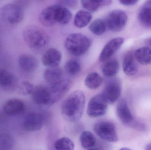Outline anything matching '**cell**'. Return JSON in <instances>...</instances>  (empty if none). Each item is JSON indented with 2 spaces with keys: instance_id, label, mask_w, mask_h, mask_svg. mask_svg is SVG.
I'll list each match as a JSON object with an SVG mask.
<instances>
[{
  "instance_id": "cell-1",
  "label": "cell",
  "mask_w": 151,
  "mask_h": 150,
  "mask_svg": "<svg viewBox=\"0 0 151 150\" xmlns=\"http://www.w3.org/2000/svg\"><path fill=\"white\" fill-rule=\"evenodd\" d=\"M85 97L83 92L76 90L65 99L62 105V113L69 122H77L81 118L85 107Z\"/></svg>"
},
{
  "instance_id": "cell-2",
  "label": "cell",
  "mask_w": 151,
  "mask_h": 150,
  "mask_svg": "<svg viewBox=\"0 0 151 150\" xmlns=\"http://www.w3.org/2000/svg\"><path fill=\"white\" fill-rule=\"evenodd\" d=\"M72 17L71 12L61 5H50L44 9L40 16V21L43 25L50 26L55 24L65 25L68 23Z\"/></svg>"
},
{
  "instance_id": "cell-3",
  "label": "cell",
  "mask_w": 151,
  "mask_h": 150,
  "mask_svg": "<svg viewBox=\"0 0 151 150\" xmlns=\"http://www.w3.org/2000/svg\"><path fill=\"white\" fill-rule=\"evenodd\" d=\"M23 36L26 44L33 49L43 48L49 42L48 36L45 31L35 26L26 27L23 31Z\"/></svg>"
},
{
  "instance_id": "cell-4",
  "label": "cell",
  "mask_w": 151,
  "mask_h": 150,
  "mask_svg": "<svg viewBox=\"0 0 151 150\" xmlns=\"http://www.w3.org/2000/svg\"><path fill=\"white\" fill-rule=\"evenodd\" d=\"M91 43L90 40L87 36L81 33H73L67 37L65 45L66 49L71 54L80 56L88 51Z\"/></svg>"
},
{
  "instance_id": "cell-5",
  "label": "cell",
  "mask_w": 151,
  "mask_h": 150,
  "mask_svg": "<svg viewBox=\"0 0 151 150\" xmlns=\"http://www.w3.org/2000/svg\"><path fill=\"white\" fill-rule=\"evenodd\" d=\"M24 11L17 3H9L0 8V20L6 23L17 24L24 19Z\"/></svg>"
},
{
  "instance_id": "cell-6",
  "label": "cell",
  "mask_w": 151,
  "mask_h": 150,
  "mask_svg": "<svg viewBox=\"0 0 151 150\" xmlns=\"http://www.w3.org/2000/svg\"><path fill=\"white\" fill-rule=\"evenodd\" d=\"M94 131L101 139L109 142H115L119 140L115 125L108 121H101L94 125Z\"/></svg>"
},
{
  "instance_id": "cell-7",
  "label": "cell",
  "mask_w": 151,
  "mask_h": 150,
  "mask_svg": "<svg viewBox=\"0 0 151 150\" xmlns=\"http://www.w3.org/2000/svg\"><path fill=\"white\" fill-rule=\"evenodd\" d=\"M127 21V13L121 10L111 11L104 20L106 28L114 32L122 31L126 27Z\"/></svg>"
},
{
  "instance_id": "cell-8",
  "label": "cell",
  "mask_w": 151,
  "mask_h": 150,
  "mask_svg": "<svg viewBox=\"0 0 151 150\" xmlns=\"http://www.w3.org/2000/svg\"><path fill=\"white\" fill-rule=\"evenodd\" d=\"M107 107L108 103L102 94H97L89 101L87 106V114L92 118L101 117L106 113Z\"/></svg>"
},
{
  "instance_id": "cell-9",
  "label": "cell",
  "mask_w": 151,
  "mask_h": 150,
  "mask_svg": "<svg viewBox=\"0 0 151 150\" xmlns=\"http://www.w3.org/2000/svg\"><path fill=\"white\" fill-rule=\"evenodd\" d=\"M121 91L120 82L118 79L114 78L106 83L102 94L108 104H112L118 100Z\"/></svg>"
},
{
  "instance_id": "cell-10",
  "label": "cell",
  "mask_w": 151,
  "mask_h": 150,
  "mask_svg": "<svg viewBox=\"0 0 151 150\" xmlns=\"http://www.w3.org/2000/svg\"><path fill=\"white\" fill-rule=\"evenodd\" d=\"M44 118L41 114L32 112L27 114L23 121L24 129L28 132H35L41 129Z\"/></svg>"
},
{
  "instance_id": "cell-11",
  "label": "cell",
  "mask_w": 151,
  "mask_h": 150,
  "mask_svg": "<svg viewBox=\"0 0 151 150\" xmlns=\"http://www.w3.org/2000/svg\"><path fill=\"white\" fill-rule=\"evenodd\" d=\"M70 87V82L68 80H63L49 86L52 105L59 100L67 92Z\"/></svg>"
},
{
  "instance_id": "cell-12",
  "label": "cell",
  "mask_w": 151,
  "mask_h": 150,
  "mask_svg": "<svg viewBox=\"0 0 151 150\" xmlns=\"http://www.w3.org/2000/svg\"><path fill=\"white\" fill-rule=\"evenodd\" d=\"M32 94L33 100L37 105L42 106L52 105L51 97L47 86L38 85L34 88Z\"/></svg>"
},
{
  "instance_id": "cell-13",
  "label": "cell",
  "mask_w": 151,
  "mask_h": 150,
  "mask_svg": "<svg viewBox=\"0 0 151 150\" xmlns=\"http://www.w3.org/2000/svg\"><path fill=\"white\" fill-rule=\"evenodd\" d=\"M124 42V38L121 37L111 40L107 42L102 50L99 55V61L104 62L110 59L121 47Z\"/></svg>"
},
{
  "instance_id": "cell-14",
  "label": "cell",
  "mask_w": 151,
  "mask_h": 150,
  "mask_svg": "<svg viewBox=\"0 0 151 150\" xmlns=\"http://www.w3.org/2000/svg\"><path fill=\"white\" fill-rule=\"evenodd\" d=\"M62 60L61 52L55 48H49L42 55V63L47 68H54L59 66Z\"/></svg>"
},
{
  "instance_id": "cell-15",
  "label": "cell",
  "mask_w": 151,
  "mask_h": 150,
  "mask_svg": "<svg viewBox=\"0 0 151 150\" xmlns=\"http://www.w3.org/2000/svg\"><path fill=\"white\" fill-rule=\"evenodd\" d=\"M23 101L18 98H12L7 100L3 106V110L6 114L15 116L20 114L24 110Z\"/></svg>"
},
{
  "instance_id": "cell-16",
  "label": "cell",
  "mask_w": 151,
  "mask_h": 150,
  "mask_svg": "<svg viewBox=\"0 0 151 150\" xmlns=\"http://www.w3.org/2000/svg\"><path fill=\"white\" fill-rule=\"evenodd\" d=\"M116 112L118 118L123 124L129 125L133 121V115L127 103L124 100H121L119 101L117 105Z\"/></svg>"
},
{
  "instance_id": "cell-17",
  "label": "cell",
  "mask_w": 151,
  "mask_h": 150,
  "mask_svg": "<svg viewBox=\"0 0 151 150\" xmlns=\"http://www.w3.org/2000/svg\"><path fill=\"white\" fill-rule=\"evenodd\" d=\"M18 63L20 69L26 72L35 71L38 66L37 59L33 55L27 54L21 55L18 59Z\"/></svg>"
},
{
  "instance_id": "cell-18",
  "label": "cell",
  "mask_w": 151,
  "mask_h": 150,
  "mask_svg": "<svg viewBox=\"0 0 151 150\" xmlns=\"http://www.w3.org/2000/svg\"><path fill=\"white\" fill-rule=\"evenodd\" d=\"M134 58V54L132 51L126 53L123 57L122 69L124 73L129 76L134 75L138 71Z\"/></svg>"
},
{
  "instance_id": "cell-19",
  "label": "cell",
  "mask_w": 151,
  "mask_h": 150,
  "mask_svg": "<svg viewBox=\"0 0 151 150\" xmlns=\"http://www.w3.org/2000/svg\"><path fill=\"white\" fill-rule=\"evenodd\" d=\"M138 18L140 23L147 28H151V1H147L139 10Z\"/></svg>"
},
{
  "instance_id": "cell-20",
  "label": "cell",
  "mask_w": 151,
  "mask_h": 150,
  "mask_svg": "<svg viewBox=\"0 0 151 150\" xmlns=\"http://www.w3.org/2000/svg\"><path fill=\"white\" fill-rule=\"evenodd\" d=\"M63 72L59 67L47 68L43 73L45 80L50 85L54 84L62 80Z\"/></svg>"
},
{
  "instance_id": "cell-21",
  "label": "cell",
  "mask_w": 151,
  "mask_h": 150,
  "mask_svg": "<svg viewBox=\"0 0 151 150\" xmlns=\"http://www.w3.org/2000/svg\"><path fill=\"white\" fill-rule=\"evenodd\" d=\"M135 58L140 64L143 65L151 64V49L148 47L141 48L134 54Z\"/></svg>"
},
{
  "instance_id": "cell-22",
  "label": "cell",
  "mask_w": 151,
  "mask_h": 150,
  "mask_svg": "<svg viewBox=\"0 0 151 150\" xmlns=\"http://www.w3.org/2000/svg\"><path fill=\"white\" fill-rule=\"evenodd\" d=\"M92 16L90 12L85 10H80L76 14L74 18V24L79 28L85 27L92 19Z\"/></svg>"
},
{
  "instance_id": "cell-23",
  "label": "cell",
  "mask_w": 151,
  "mask_h": 150,
  "mask_svg": "<svg viewBox=\"0 0 151 150\" xmlns=\"http://www.w3.org/2000/svg\"><path fill=\"white\" fill-rule=\"evenodd\" d=\"M83 7L89 12H94L97 11L100 7L108 6L111 4L112 1L109 0L103 1H82Z\"/></svg>"
},
{
  "instance_id": "cell-24",
  "label": "cell",
  "mask_w": 151,
  "mask_h": 150,
  "mask_svg": "<svg viewBox=\"0 0 151 150\" xmlns=\"http://www.w3.org/2000/svg\"><path fill=\"white\" fill-rule=\"evenodd\" d=\"M119 68V62L116 59H112L106 62L102 67L104 75L108 77L114 76L118 73Z\"/></svg>"
},
{
  "instance_id": "cell-25",
  "label": "cell",
  "mask_w": 151,
  "mask_h": 150,
  "mask_svg": "<svg viewBox=\"0 0 151 150\" xmlns=\"http://www.w3.org/2000/svg\"><path fill=\"white\" fill-rule=\"evenodd\" d=\"M103 80L99 74L92 72L89 74L85 79V85L91 90H96L102 85Z\"/></svg>"
},
{
  "instance_id": "cell-26",
  "label": "cell",
  "mask_w": 151,
  "mask_h": 150,
  "mask_svg": "<svg viewBox=\"0 0 151 150\" xmlns=\"http://www.w3.org/2000/svg\"><path fill=\"white\" fill-rule=\"evenodd\" d=\"M16 82V77L11 72L0 68V86L8 88L12 86Z\"/></svg>"
},
{
  "instance_id": "cell-27",
  "label": "cell",
  "mask_w": 151,
  "mask_h": 150,
  "mask_svg": "<svg viewBox=\"0 0 151 150\" xmlns=\"http://www.w3.org/2000/svg\"><path fill=\"white\" fill-rule=\"evenodd\" d=\"M80 140L81 145L85 149H91L96 144V137L89 131L82 132L80 135Z\"/></svg>"
},
{
  "instance_id": "cell-28",
  "label": "cell",
  "mask_w": 151,
  "mask_h": 150,
  "mask_svg": "<svg viewBox=\"0 0 151 150\" xmlns=\"http://www.w3.org/2000/svg\"><path fill=\"white\" fill-rule=\"evenodd\" d=\"M89 29L95 35H101L106 31V25L104 20L98 18L93 21L90 24Z\"/></svg>"
},
{
  "instance_id": "cell-29",
  "label": "cell",
  "mask_w": 151,
  "mask_h": 150,
  "mask_svg": "<svg viewBox=\"0 0 151 150\" xmlns=\"http://www.w3.org/2000/svg\"><path fill=\"white\" fill-rule=\"evenodd\" d=\"M55 148L56 150H74V144L70 138L62 137L56 141Z\"/></svg>"
},
{
  "instance_id": "cell-30",
  "label": "cell",
  "mask_w": 151,
  "mask_h": 150,
  "mask_svg": "<svg viewBox=\"0 0 151 150\" xmlns=\"http://www.w3.org/2000/svg\"><path fill=\"white\" fill-rule=\"evenodd\" d=\"M65 70L68 74L74 75L78 74L81 70L80 63L76 60H70L65 63Z\"/></svg>"
},
{
  "instance_id": "cell-31",
  "label": "cell",
  "mask_w": 151,
  "mask_h": 150,
  "mask_svg": "<svg viewBox=\"0 0 151 150\" xmlns=\"http://www.w3.org/2000/svg\"><path fill=\"white\" fill-rule=\"evenodd\" d=\"M13 138L7 134H0V150H10L13 147Z\"/></svg>"
},
{
  "instance_id": "cell-32",
  "label": "cell",
  "mask_w": 151,
  "mask_h": 150,
  "mask_svg": "<svg viewBox=\"0 0 151 150\" xmlns=\"http://www.w3.org/2000/svg\"><path fill=\"white\" fill-rule=\"evenodd\" d=\"M34 88L32 83L27 81H24L19 84L18 90L19 93L21 95H27L32 94Z\"/></svg>"
},
{
  "instance_id": "cell-33",
  "label": "cell",
  "mask_w": 151,
  "mask_h": 150,
  "mask_svg": "<svg viewBox=\"0 0 151 150\" xmlns=\"http://www.w3.org/2000/svg\"><path fill=\"white\" fill-rule=\"evenodd\" d=\"M138 1L137 0H121L119 1L121 4L127 6H133L137 4Z\"/></svg>"
},
{
  "instance_id": "cell-34",
  "label": "cell",
  "mask_w": 151,
  "mask_h": 150,
  "mask_svg": "<svg viewBox=\"0 0 151 150\" xmlns=\"http://www.w3.org/2000/svg\"><path fill=\"white\" fill-rule=\"evenodd\" d=\"M61 4L63 6H68V7H73L76 6L77 4V1H61Z\"/></svg>"
},
{
  "instance_id": "cell-35",
  "label": "cell",
  "mask_w": 151,
  "mask_h": 150,
  "mask_svg": "<svg viewBox=\"0 0 151 150\" xmlns=\"http://www.w3.org/2000/svg\"><path fill=\"white\" fill-rule=\"evenodd\" d=\"M145 150H151V143L149 144L146 146Z\"/></svg>"
},
{
  "instance_id": "cell-36",
  "label": "cell",
  "mask_w": 151,
  "mask_h": 150,
  "mask_svg": "<svg viewBox=\"0 0 151 150\" xmlns=\"http://www.w3.org/2000/svg\"><path fill=\"white\" fill-rule=\"evenodd\" d=\"M119 150H131L129 149H128V148H122V149H119Z\"/></svg>"
},
{
  "instance_id": "cell-37",
  "label": "cell",
  "mask_w": 151,
  "mask_h": 150,
  "mask_svg": "<svg viewBox=\"0 0 151 150\" xmlns=\"http://www.w3.org/2000/svg\"><path fill=\"white\" fill-rule=\"evenodd\" d=\"M87 150H99L97 149H95V148H91V149H88Z\"/></svg>"
},
{
  "instance_id": "cell-38",
  "label": "cell",
  "mask_w": 151,
  "mask_h": 150,
  "mask_svg": "<svg viewBox=\"0 0 151 150\" xmlns=\"http://www.w3.org/2000/svg\"><path fill=\"white\" fill-rule=\"evenodd\" d=\"M149 44H150V45L151 46V38L149 41Z\"/></svg>"
}]
</instances>
